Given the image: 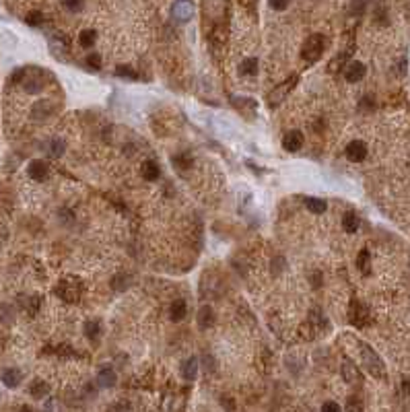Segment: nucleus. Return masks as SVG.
Here are the masks:
<instances>
[{"label":"nucleus","mask_w":410,"mask_h":412,"mask_svg":"<svg viewBox=\"0 0 410 412\" xmlns=\"http://www.w3.org/2000/svg\"><path fill=\"white\" fill-rule=\"evenodd\" d=\"M361 356H363V365L367 367V371L373 377H386V367H383L381 358L377 356V352L371 346L361 344Z\"/></svg>","instance_id":"f257e3e1"},{"label":"nucleus","mask_w":410,"mask_h":412,"mask_svg":"<svg viewBox=\"0 0 410 412\" xmlns=\"http://www.w3.org/2000/svg\"><path fill=\"white\" fill-rule=\"evenodd\" d=\"M322 52H324V37L316 33V35H312V37H307V41L303 43L301 56H303V60H307V62H316V60L322 56Z\"/></svg>","instance_id":"f03ea898"},{"label":"nucleus","mask_w":410,"mask_h":412,"mask_svg":"<svg viewBox=\"0 0 410 412\" xmlns=\"http://www.w3.org/2000/svg\"><path fill=\"white\" fill-rule=\"evenodd\" d=\"M297 76H293V79H289V81H285L283 85H278V87H274V91H270L268 95H266V103L270 108H276V106H280V103L285 101V97L293 91V87L297 85Z\"/></svg>","instance_id":"7ed1b4c3"},{"label":"nucleus","mask_w":410,"mask_h":412,"mask_svg":"<svg viewBox=\"0 0 410 412\" xmlns=\"http://www.w3.org/2000/svg\"><path fill=\"white\" fill-rule=\"evenodd\" d=\"M344 154L346 159L352 161V163H361L365 157H367V144L363 140H350L344 148Z\"/></svg>","instance_id":"20e7f679"},{"label":"nucleus","mask_w":410,"mask_h":412,"mask_svg":"<svg viewBox=\"0 0 410 412\" xmlns=\"http://www.w3.org/2000/svg\"><path fill=\"white\" fill-rule=\"evenodd\" d=\"M56 295L66 303H76L81 299V287L79 285H68V278H66L56 287Z\"/></svg>","instance_id":"39448f33"},{"label":"nucleus","mask_w":410,"mask_h":412,"mask_svg":"<svg viewBox=\"0 0 410 412\" xmlns=\"http://www.w3.org/2000/svg\"><path fill=\"white\" fill-rule=\"evenodd\" d=\"M171 15L180 23L190 21L194 17V3L192 0H177V3L173 5V9H171Z\"/></svg>","instance_id":"423d86ee"},{"label":"nucleus","mask_w":410,"mask_h":412,"mask_svg":"<svg viewBox=\"0 0 410 412\" xmlns=\"http://www.w3.org/2000/svg\"><path fill=\"white\" fill-rule=\"evenodd\" d=\"M54 112H56L54 101H49V99H41V101H37L35 106L31 108V118H33V120H37V122H41V120H47V118L52 116Z\"/></svg>","instance_id":"0eeeda50"},{"label":"nucleus","mask_w":410,"mask_h":412,"mask_svg":"<svg viewBox=\"0 0 410 412\" xmlns=\"http://www.w3.org/2000/svg\"><path fill=\"white\" fill-rule=\"evenodd\" d=\"M27 173H29L31 179L43 182V179H47V175H49V167H47V163H45L43 159H33V161L27 165Z\"/></svg>","instance_id":"6e6552de"},{"label":"nucleus","mask_w":410,"mask_h":412,"mask_svg":"<svg viewBox=\"0 0 410 412\" xmlns=\"http://www.w3.org/2000/svg\"><path fill=\"white\" fill-rule=\"evenodd\" d=\"M303 134L299 132V130H291V132H287L285 134V138H283V148L285 150H289V152H297L301 146H303Z\"/></svg>","instance_id":"1a4fd4ad"},{"label":"nucleus","mask_w":410,"mask_h":412,"mask_svg":"<svg viewBox=\"0 0 410 412\" xmlns=\"http://www.w3.org/2000/svg\"><path fill=\"white\" fill-rule=\"evenodd\" d=\"M365 72H367V68H365V64L363 62H350L346 68H344V79L348 81V83H358L363 76H365Z\"/></svg>","instance_id":"9d476101"},{"label":"nucleus","mask_w":410,"mask_h":412,"mask_svg":"<svg viewBox=\"0 0 410 412\" xmlns=\"http://www.w3.org/2000/svg\"><path fill=\"white\" fill-rule=\"evenodd\" d=\"M196 322H198V328H200V330H209V328H213V326H215V312H213V307H209V305L200 307Z\"/></svg>","instance_id":"9b49d317"},{"label":"nucleus","mask_w":410,"mask_h":412,"mask_svg":"<svg viewBox=\"0 0 410 412\" xmlns=\"http://www.w3.org/2000/svg\"><path fill=\"white\" fill-rule=\"evenodd\" d=\"M342 377H344L346 383H350V385H358V383H361V373H358V369L350 363L348 358L342 360Z\"/></svg>","instance_id":"f8f14e48"},{"label":"nucleus","mask_w":410,"mask_h":412,"mask_svg":"<svg viewBox=\"0 0 410 412\" xmlns=\"http://www.w3.org/2000/svg\"><path fill=\"white\" fill-rule=\"evenodd\" d=\"M367 309H365V305L363 303H358L356 299L352 301V305H350V322L354 324V326H363L367 320Z\"/></svg>","instance_id":"ddd939ff"},{"label":"nucleus","mask_w":410,"mask_h":412,"mask_svg":"<svg viewBox=\"0 0 410 412\" xmlns=\"http://www.w3.org/2000/svg\"><path fill=\"white\" fill-rule=\"evenodd\" d=\"M233 106L247 118H253V112H255V101L253 99H247V97H231Z\"/></svg>","instance_id":"4468645a"},{"label":"nucleus","mask_w":410,"mask_h":412,"mask_svg":"<svg viewBox=\"0 0 410 412\" xmlns=\"http://www.w3.org/2000/svg\"><path fill=\"white\" fill-rule=\"evenodd\" d=\"M196 375H198V358L190 356V358H186L184 363H182V377L186 381H194Z\"/></svg>","instance_id":"2eb2a0df"},{"label":"nucleus","mask_w":410,"mask_h":412,"mask_svg":"<svg viewBox=\"0 0 410 412\" xmlns=\"http://www.w3.org/2000/svg\"><path fill=\"white\" fill-rule=\"evenodd\" d=\"M140 173H142V177L146 179V182H155V179H159V175H161V169H159V165L155 163V161H144L142 163V167H140Z\"/></svg>","instance_id":"dca6fc26"},{"label":"nucleus","mask_w":410,"mask_h":412,"mask_svg":"<svg viewBox=\"0 0 410 412\" xmlns=\"http://www.w3.org/2000/svg\"><path fill=\"white\" fill-rule=\"evenodd\" d=\"M116 381H118V375L112 367H104L97 375V383L101 388H112V385H116Z\"/></svg>","instance_id":"f3484780"},{"label":"nucleus","mask_w":410,"mask_h":412,"mask_svg":"<svg viewBox=\"0 0 410 412\" xmlns=\"http://www.w3.org/2000/svg\"><path fill=\"white\" fill-rule=\"evenodd\" d=\"M29 394H31L35 400H43V398L49 394V383H45L43 379H33L31 385H29Z\"/></svg>","instance_id":"a211bd4d"},{"label":"nucleus","mask_w":410,"mask_h":412,"mask_svg":"<svg viewBox=\"0 0 410 412\" xmlns=\"http://www.w3.org/2000/svg\"><path fill=\"white\" fill-rule=\"evenodd\" d=\"M21 379H23V373H21L19 369H15V367L3 371V383H5L7 388H17V385L21 383Z\"/></svg>","instance_id":"6ab92c4d"},{"label":"nucleus","mask_w":410,"mask_h":412,"mask_svg":"<svg viewBox=\"0 0 410 412\" xmlns=\"http://www.w3.org/2000/svg\"><path fill=\"white\" fill-rule=\"evenodd\" d=\"M186 312H188V307H186V301H182V299L173 301L171 307H169V316H171L173 322H182L186 318Z\"/></svg>","instance_id":"aec40b11"},{"label":"nucleus","mask_w":410,"mask_h":412,"mask_svg":"<svg viewBox=\"0 0 410 412\" xmlns=\"http://www.w3.org/2000/svg\"><path fill=\"white\" fill-rule=\"evenodd\" d=\"M45 148H47L49 157H62L64 150H66V142L60 140V138H54V140H49V142L45 144Z\"/></svg>","instance_id":"412c9836"},{"label":"nucleus","mask_w":410,"mask_h":412,"mask_svg":"<svg viewBox=\"0 0 410 412\" xmlns=\"http://www.w3.org/2000/svg\"><path fill=\"white\" fill-rule=\"evenodd\" d=\"M305 206H307V211L314 213V215H322V213H326V209H328V204H326L322 198H307V200H305Z\"/></svg>","instance_id":"4be33fe9"},{"label":"nucleus","mask_w":410,"mask_h":412,"mask_svg":"<svg viewBox=\"0 0 410 412\" xmlns=\"http://www.w3.org/2000/svg\"><path fill=\"white\" fill-rule=\"evenodd\" d=\"M342 229L346 233H356V229H358V217H356V213H346L342 217Z\"/></svg>","instance_id":"5701e85b"},{"label":"nucleus","mask_w":410,"mask_h":412,"mask_svg":"<svg viewBox=\"0 0 410 412\" xmlns=\"http://www.w3.org/2000/svg\"><path fill=\"white\" fill-rule=\"evenodd\" d=\"M85 336L91 340H97L101 336V322L99 320H89L85 324Z\"/></svg>","instance_id":"b1692460"},{"label":"nucleus","mask_w":410,"mask_h":412,"mask_svg":"<svg viewBox=\"0 0 410 412\" xmlns=\"http://www.w3.org/2000/svg\"><path fill=\"white\" fill-rule=\"evenodd\" d=\"M356 268L361 270L363 274H369V268H371V255L367 249H361V253H358L356 258Z\"/></svg>","instance_id":"393cba45"},{"label":"nucleus","mask_w":410,"mask_h":412,"mask_svg":"<svg viewBox=\"0 0 410 412\" xmlns=\"http://www.w3.org/2000/svg\"><path fill=\"white\" fill-rule=\"evenodd\" d=\"M95 39H97V33H95L93 29H83V31L79 33V43H81L83 47H93Z\"/></svg>","instance_id":"a878e982"},{"label":"nucleus","mask_w":410,"mask_h":412,"mask_svg":"<svg viewBox=\"0 0 410 412\" xmlns=\"http://www.w3.org/2000/svg\"><path fill=\"white\" fill-rule=\"evenodd\" d=\"M171 161H173V165H175L177 169H182V171H186V169H192V157H190V154H186V152H180V154H175V157H173Z\"/></svg>","instance_id":"bb28decb"},{"label":"nucleus","mask_w":410,"mask_h":412,"mask_svg":"<svg viewBox=\"0 0 410 412\" xmlns=\"http://www.w3.org/2000/svg\"><path fill=\"white\" fill-rule=\"evenodd\" d=\"M23 87H25L27 93H39L41 87H43V83H41V79H37V76H27V79L23 81Z\"/></svg>","instance_id":"cd10ccee"},{"label":"nucleus","mask_w":410,"mask_h":412,"mask_svg":"<svg viewBox=\"0 0 410 412\" xmlns=\"http://www.w3.org/2000/svg\"><path fill=\"white\" fill-rule=\"evenodd\" d=\"M241 74H255L258 72V58H245L239 66Z\"/></svg>","instance_id":"c85d7f7f"},{"label":"nucleus","mask_w":410,"mask_h":412,"mask_svg":"<svg viewBox=\"0 0 410 412\" xmlns=\"http://www.w3.org/2000/svg\"><path fill=\"white\" fill-rule=\"evenodd\" d=\"M13 318H15V309H13L9 303L0 305V324H11Z\"/></svg>","instance_id":"c756f323"},{"label":"nucleus","mask_w":410,"mask_h":412,"mask_svg":"<svg viewBox=\"0 0 410 412\" xmlns=\"http://www.w3.org/2000/svg\"><path fill=\"white\" fill-rule=\"evenodd\" d=\"M37 309H39V297L33 295V297H29V301L25 303V312H27L29 318H33V316L37 314Z\"/></svg>","instance_id":"7c9ffc66"},{"label":"nucleus","mask_w":410,"mask_h":412,"mask_svg":"<svg viewBox=\"0 0 410 412\" xmlns=\"http://www.w3.org/2000/svg\"><path fill=\"white\" fill-rule=\"evenodd\" d=\"M346 412H363V402L356 396H350L346 400Z\"/></svg>","instance_id":"2f4dec72"},{"label":"nucleus","mask_w":410,"mask_h":412,"mask_svg":"<svg viewBox=\"0 0 410 412\" xmlns=\"http://www.w3.org/2000/svg\"><path fill=\"white\" fill-rule=\"evenodd\" d=\"M41 21H43V15H41L39 11H31V13L25 17V23H27V25H31V27L41 25Z\"/></svg>","instance_id":"473e14b6"},{"label":"nucleus","mask_w":410,"mask_h":412,"mask_svg":"<svg viewBox=\"0 0 410 412\" xmlns=\"http://www.w3.org/2000/svg\"><path fill=\"white\" fill-rule=\"evenodd\" d=\"M116 74L122 76V79H132V81L138 79V74H136L134 68H130V66H118V68H116Z\"/></svg>","instance_id":"72a5a7b5"},{"label":"nucleus","mask_w":410,"mask_h":412,"mask_svg":"<svg viewBox=\"0 0 410 412\" xmlns=\"http://www.w3.org/2000/svg\"><path fill=\"white\" fill-rule=\"evenodd\" d=\"M64 7H66L70 13H79V11H83V7H85V0H64Z\"/></svg>","instance_id":"f704fd0d"},{"label":"nucleus","mask_w":410,"mask_h":412,"mask_svg":"<svg viewBox=\"0 0 410 412\" xmlns=\"http://www.w3.org/2000/svg\"><path fill=\"white\" fill-rule=\"evenodd\" d=\"M87 64H89L91 68L99 70V68H101V56H99V54H89V56H87Z\"/></svg>","instance_id":"c9c22d12"},{"label":"nucleus","mask_w":410,"mask_h":412,"mask_svg":"<svg viewBox=\"0 0 410 412\" xmlns=\"http://www.w3.org/2000/svg\"><path fill=\"white\" fill-rule=\"evenodd\" d=\"M270 3V9H274V11H285L289 5H291V0H268Z\"/></svg>","instance_id":"e433bc0d"},{"label":"nucleus","mask_w":410,"mask_h":412,"mask_svg":"<svg viewBox=\"0 0 410 412\" xmlns=\"http://www.w3.org/2000/svg\"><path fill=\"white\" fill-rule=\"evenodd\" d=\"M322 412H342V408L336 404V402H326L322 406Z\"/></svg>","instance_id":"4c0bfd02"},{"label":"nucleus","mask_w":410,"mask_h":412,"mask_svg":"<svg viewBox=\"0 0 410 412\" xmlns=\"http://www.w3.org/2000/svg\"><path fill=\"white\" fill-rule=\"evenodd\" d=\"M312 280H314V287H316V289H318V287H320V285H322V276H320V274H318V272H316V274H314V276H312Z\"/></svg>","instance_id":"58836bf2"},{"label":"nucleus","mask_w":410,"mask_h":412,"mask_svg":"<svg viewBox=\"0 0 410 412\" xmlns=\"http://www.w3.org/2000/svg\"><path fill=\"white\" fill-rule=\"evenodd\" d=\"M402 390H404L406 394H410V379H404V381H402Z\"/></svg>","instance_id":"ea45409f"},{"label":"nucleus","mask_w":410,"mask_h":412,"mask_svg":"<svg viewBox=\"0 0 410 412\" xmlns=\"http://www.w3.org/2000/svg\"><path fill=\"white\" fill-rule=\"evenodd\" d=\"M19 412H33V410H31L29 406H21V410H19Z\"/></svg>","instance_id":"a19ab883"}]
</instances>
